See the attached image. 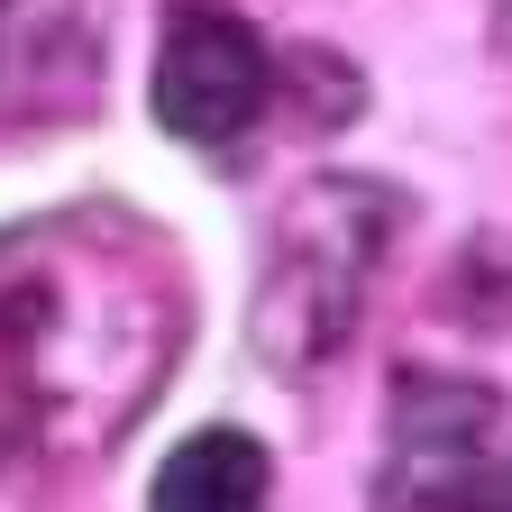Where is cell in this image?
Here are the masks:
<instances>
[{"mask_svg":"<svg viewBox=\"0 0 512 512\" xmlns=\"http://www.w3.org/2000/svg\"><path fill=\"white\" fill-rule=\"evenodd\" d=\"M266 448L247 430H192L174 458L156 467L147 512H266Z\"/></svg>","mask_w":512,"mask_h":512,"instance_id":"obj_3","label":"cell"},{"mask_svg":"<svg viewBox=\"0 0 512 512\" xmlns=\"http://www.w3.org/2000/svg\"><path fill=\"white\" fill-rule=\"evenodd\" d=\"M266 83L275 64L256 46V28L238 10H174L165 46H156V128L192 147H220V138H247L256 110H266Z\"/></svg>","mask_w":512,"mask_h":512,"instance_id":"obj_2","label":"cell"},{"mask_svg":"<svg viewBox=\"0 0 512 512\" xmlns=\"http://www.w3.org/2000/svg\"><path fill=\"white\" fill-rule=\"evenodd\" d=\"M375 512H512V448L494 439V394L485 384L403 375L394 467L375 485Z\"/></svg>","mask_w":512,"mask_h":512,"instance_id":"obj_1","label":"cell"}]
</instances>
